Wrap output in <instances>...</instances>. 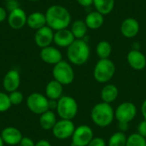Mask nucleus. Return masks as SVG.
I'll list each match as a JSON object with an SVG mask.
<instances>
[{
  "label": "nucleus",
  "instance_id": "obj_1",
  "mask_svg": "<svg viewBox=\"0 0 146 146\" xmlns=\"http://www.w3.org/2000/svg\"><path fill=\"white\" fill-rule=\"evenodd\" d=\"M45 14L46 25L53 31H58L68 28L71 25V15L68 9L59 4L50 6Z\"/></svg>",
  "mask_w": 146,
  "mask_h": 146
},
{
  "label": "nucleus",
  "instance_id": "obj_2",
  "mask_svg": "<svg viewBox=\"0 0 146 146\" xmlns=\"http://www.w3.org/2000/svg\"><path fill=\"white\" fill-rule=\"evenodd\" d=\"M91 50L85 39H75L67 48V56L68 62L75 66H82L90 58Z\"/></svg>",
  "mask_w": 146,
  "mask_h": 146
},
{
  "label": "nucleus",
  "instance_id": "obj_3",
  "mask_svg": "<svg viewBox=\"0 0 146 146\" xmlns=\"http://www.w3.org/2000/svg\"><path fill=\"white\" fill-rule=\"evenodd\" d=\"M91 118L96 126L102 128L107 127L115 120V110L110 104L98 103L92 109Z\"/></svg>",
  "mask_w": 146,
  "mask_h": 146
},
{
  "label": "nucleus",
  "instance_id": "obj_4",
  "mask_svg": "<svg viewBox=\"0 0 146 146\" xmlns=\"http://www.w3.org/2000/svg\"><path fill=\"white\" fill-rule=\"evenodd\" d=\"M115 74V65L109 59H99L94 66L93 77L95 80L101 84L110 82Z\"/></svg>",
  "mask_w": 146,
  "mask_h": 146
},
{
  "label": "nucleus",
  "instance_id": "obj_5",
  "mask_svg": "<svg viewBox=\"0 0 146 146\" xmlns=\"http://www.w3.org/2000/svg\"><path fill=\"white\" fill-rule=\"evenodd\" d=\"M56 110L61 119L72 121L78 114L79 105L73 97L62 96L57 100V107Z\"/></svg>",
  "mask_w": 146,
  "mask_h": 146
},
{
  "label": "nucleus",
  "instance_id": "obj_6",
  "mask_svg": "<svg viewBox=\"0 0 146 146\" xmlns=\"http://www.w3.org/2000/svg\"><path fill=\"white\" fill-rule=\"evenodd\" d=\"M52 75L54 80L62 86H68L72 84L74 80V71L71 63L64 60H62L60 62L54 65Z\"/></svg>",
  "mask_w": 146,
  "mask_h": 146
},
{
  "label": "nucleus",
  "instance_id": "obj_7",
  "mask_svg": "<svg viewBox=\"0 0 146 146\" xmlns=\"http://www.w3.org/2000/svg\"><path fill=\"white\" fill-rule=\"evenodd\" d=\"M27 106L32 113L40 115L49 110V99L41 93L33 92L27 98Z\"/></svg>",
  "mask_w": 146,
  "mask_h": 146
},
{
  "label": "nucleus",
  "instance_id": "obj_8",
  "mask_svg": "<svg viewBox=\"0 0 146 146\" xmlns=\"http://www.w3.org/2000/svg\"><path fill=\"white\" fill-rule=\"evenodd\" d=\"M137 107L132 102H123L120 104L115 110V119L118 122L130 123L137 115Z\"/></svg>",
  "mask_w": 146,
  "mask_h": 146
},
{
  "label": "nucleus",
  "instance_id": "obj_9",
  "mask_svg": "<svg viewBox=\"0 0 146 146\" xmlns=\"http://www.w3.org/2000/svg\"><path fill=\"white\" fill-rule=\"evenodd\" d=\"M94 138L93 130L88 125H80L75 127L71 137V146H87Z\"/></svg>",
  "mask_w": 146,
  "mask_h": 146
},
{
  "label": "nucleus",
  "instance_id": "obj_10",
  "mask_svg": "<svg viewBox=\"0 0 146 146\" xmlns=\"http://www.w3.org/2000/svg\"><path fill=\"white\" fill-rule=\"evenodd\" d=\"M74 130L75 126L73 121L61 119L56 121V125L52 128V133L56 139L65 140L72 137Z\"/></svg>",
  "mask_w": 146,
  "mask_h": 146
},
{
  "label": "nucleus",
  "instance_id": "obj_11",
  "mask_svg": "<svg viewBox=\"0 0 146 146\" xmlns=\"http://www.w3.org/2000/svg\"><path fill=\"white\" fill-rule=\"evenodd\" d=\"M54 33L55 31H53L47 25L37 30L34 35V41L36 45L41 49L51 45L54 40Z\"/></svg>",
  "mask_w": 146,
  "mask_h": 146
},
{
  "label": "nucleus",
  "instance_id": "obj_12",
  "mask_svg": "<svg viewBox=\"0 0 146 146\" xmlns=\"http://www.w3.org/2000/svg\"><path fill=\"white\" fill-rule=\"evenodd\" d=\"M27 15L26 12L21 9L18 8L11 12H9L8 15V24L14 30H20L27 25Z\"/></svg>",
  "mask_w": 146,
  "mask_h": 146
},
{
  "label": "nucleus",
  "instance_id": "obj_13",
  "mask_svg": "<svg viewBox=\"0 0 146 146\" xmlns=\"http://www.w3.org/2000/svg\"><path fill=\"white\" fill-rule=\"evenodd\" d=\"M123 37L127 38H133L136 37L140 30V25L138 20L133 17H128L123 20L120 27Z\"/></svg>",
  "mask_w": 146,
  "mask_h": 146
},
{
  "label": "nucleus",
  "instance_id": "obj_14",
  "mask_svg": "<svg viewBox=\"0 0 146 146\" xmlns=\"http://www.w3.org/2000/svg\"><path fill=\"white\" fill-rule=\"evenodd\" d=\"M39 56L44 62L53 66L62 60V54L59 49L51 45L42 48Z\"/></svg>",
  "mask_w": 146,
  "mask_h": 146
},
{
  "label": "nucleus",
  "instance_id": "obj_15",
  "mask_svg": "<svg viewBox=\"0 0 146 146\" xmlns=\"http://www.w3.org/2000/svg\"><path fill=\"white\" fill-rule=\"evenodd\" d=\"M128 65L136 71H141L146 68V56L139 50L133 49L127 55Z\"/></svg>",
  "mask_w": 146,
  "mask_h": 146
},
{
  "label": "nucleus",
  "instance_id": "obj_16",
  "mask_svg": "<svg viewBox=\"0 0 146 146\" xmlns=\"http://www.w3.org/2000/svg\"><path fill=\"white\" fill-rule=\"evenodd\" d=\"M21 84V75L16 69L9 70L3 77V89L10 93L12 92L17 91Z\"/></svg>",
  "mask_w": 146,
  "mask_h": 146
},
{
  "label": "nucleus",
  "instance_id": "obj_17",
  "mask_svg": "<svg viewBox=\"0 0 146 146\" xmlns=\"http://www.w3.org/2000/svg\"><path fill=\"white\" fill-rule=\"evenodd\" d=\"M1 137L4 144L8 145H17L20 144L23 136L21 132L14 127H7L1 132Z\"/></svg>",
  "mask_w": 146,
  "mask_h": 146
},
{
  "label": "nucleus",
  "instance_id": "obj_18",
  "mask_svg": "<svg viewBox=\"0 0 146 146\" xmlns=\"http://www.w3.org/2000/svg\"><path fill=\"white\" fill-rule=\"evenodd\" d=\"M74 40H75V38L73 35L72 32L70 31V29L68 28L56 31L54 33L53 42L58 47L68 48Z\"/></svg>",
  "mask_w": 146,
  "mask_h": 146
},
{
  "label": "nucleus",
  "instance_id": "obj_19",
  "mask_svg": "<svg viewBox=\"0 0 146 146\" xmlns=\"http://www.w3.org/2000/svg\"><path fill=\"white\" fill-rule=\"evenodd\" d=\"M27 25L29 28L36 31L45 27L46 26L45 14L39 11H35L31 13L29 15H27Z\"/></svg>",
  "mask_w": 146,
  "mask_h": 146
},
{
  "label": "nucleus",
  "instance_id": "obj_20",
  "mask_svg": "<svg viewBox=\"0 0 146 146\" xmlns=\"http://www.w3.org/2000/svg\"><path fill=\"white\" fill-rule=\"evenodd\" d=\"M119 96V89L115 85L113 84H106L101 90L100 97L102 102L111 104L114 103Z\"/></svg>",
  "mask_w": 146,
  "mask_h": 146
},
{
  "label": "nucleus",
  "instance_id": "obj_21",
  "mask_svg": "<svg viewBox=\"0 0 146 146\" xmlns=\"http://www.w3.org/2000/svg\"><path fill=\"white\" fill-rule=\"evenodd\" d=\"M84 21L88 29L98 30L100 27H102V26L104 23V15L98 12L97 10H94L88 13Z\"/></svg>",
  "mask_w": 146,
  "mask_h": 146
},
{
  "label": "nucleus",
  "instance_id": "obj_22",
  "mask_svg": "<svg viewBox=\"0 0 146 146\" xmlns=\"http://www.w3.org/2000/svg\"><path fill=\"white\" fill-rule=\"evenodd\" d=\"M63 86L58 81L53 80H50L45 86V96L50 100H58L62 97Z\"/></svg>",
  "mask_w": 146,
  "mask_h": 146
},
{
  "label": "nucleus",
  "instance_id": "obj_23",
  "mask_svg": "<svg viewBox=\"0 0 146 146\" xmlns=\"http://www.w3.org/2000/svg\"><path fill=\"white\" fill-rule=\"evenodd\" d=\"M56 121V115L52 110H47L40 115L39 125L44 130H52Z\"/></svg>",
  "mask_w": 146,
  "mask_h": 146
},
{
  "label": "nucleus",
  "instance_id": "obj_24",
  "mask_svg": "<svg viewBox=\"0 0 146 146\" xmlns=\"http://www.w3.org/2000/svg\"><path fill=\"white\" fill-rule=\"evenodd\" d=\"M88 27L84 20L74 21L70 27V31L74 36L75 39H85Z\"/></svg>",
  "mask_w": 146,
  "mask_h": 146
},
{
  "label": "nucleus",
  "instance_id": "obj_25",
  "mask_svg": "<svg viewBox=\"0 0 146 146\" xmlns=\"http://www.w3.org/2000/svg\"><path fill=\"white\" fill-rule=\"evenodd\" d=\"M115 0H93L95 10L104 15H110L115 8Z\"/></svg>",
  "mask_w": 146,
  "mask_h": 146
},
{
  "label": "nucleus",
  "instance_id": "obj_26",
  "mask_svg": "<svg viewBox=\"0 0 146 146\" xmlns=\"http://www.w3.org/2000/svg\"><path fill=\"white\" fill-rule=\"evenodd\" d=\"M96 54L99 59H109L112 54V45L106 40H101L96 46Z\"/></svg>",
  "mask_w": 146,
  "mask_h": 146
},
{
  "label": "nucleus",
  "instance_id": "obj_27",
  "mask_svg": "<svg viewBox=\"0 0 146 146\" xmlns=\"http://www.w3.org/2000/svg\"><path fill=\"white\" fill-rule=\"evenodd\" d=\"M127 136H126L125 133L122 132H115L113 133L109 140H108V146H126Z\"/></svg>",
  "mask_w": 146,
  "mask_h": 146
},
{
  "label": "nucleus",
  "instance_id": "obj_28",
  "mask_svg": "<svg viewBox=\"0 0 146 146\" xmlns=\"http://www.w3.org/2000/svg\"><path fill=\"white\" fill-rule=\"evenodd\" d=\"M126 146H146V139L138 133H132L127 136Z\"/></svg>",
  "mask_w": 146,
  "mask_h": 146
},
{
  "label": "nucleus",
  "instance_id": "obj_29",
  "mask_svg": "<svg viewBox=\"0 0 146 146\" xmlns=\"http://www.w3.org/2000/svg\"><path fill=\"white\" fill-rule=\"evenodd\" d=\"M12 106L9 94L0 92V113L8 111Z\"/></svg>",
  "mask_w": 146,
  "mask_h": 146
},
{
  "label": "nucleus",
  "instance_id": "obj_30",
  "mask_svg": "<svg viewBox=\"0 0 146 146\" xmlns=\"http://www.w3.org/2000/svg\"><path fill=\"white\" fill-rule=\"evenodd\" d=\"M9 100H10V103H11L12 106L20 105L22 103L23 99H24L23 94L21 92H19L18 90L10 92L9 94Z\"/></svg>",
  "mask_w": 146,
  "mask_h": 146
},
{
  "label": "nucleus",
  "instance_id": "obj_31",
  "mask_svg": "<svg viewBox=\"0 0 146 146\" xmlns=\"http://www.w3.org/2000/svg\"><path fill=\"white\" fill-rule=\"evenodd\" d=\"M87 146H107V144L103 138L94 137Z\"/></svg>",
  "mask_w": 146,
  "mask_h": 146
},
{
  "label": "nucleus",
  "instance_id": "obj_32",
  "mask_svg": "<svg viewBox=\"0 0 146 146\" xmlns=\"http://www.w3.org/2000/svg\"><path fill=\"white\" fill-rule=\"evenodd\" d=\"M18 8H21L20 7V4L18 3L17 0H11V1H8L6 2V10L9 11V12H11Z\"/></svg>",
  "mask_w": 146,
  "mask_h": 146
},
{
  "label": "nucleus",
  "instance_id": "obj_33",
  "mask_svg": "<svg viewBox=\"0 0 146 146\" xmlns=\"http://www.w3.org/2000/svg\"><path fill=\"white\" fill-rule=\"evenodd\" d=\"M137 133L146 139V121L143 120L142 121L139 123L137 127Z\"/></svg>",
  "mask_w": 146,
  "mask_h": 146
},
{
  "label": "nucleus",
  "instance_id": "obj_34",
  "mask_svg": "<svg viewBox=\"0 0 146 146\" xmlns=\"http://www.w3.org/2000/svg\"><path fill=\"white\" fill-rule=\"evenodd\" d=\"M19 146H35V143L32 139L28 137H23L19 144Z\"/></svg>",
  "mask_w": 146,
  "mask_h": 146
},
{
  "label": "nucleus",
  "instance_id": "obj_35",
  "mask_svg": "<svg viewBox=\"0 0 146 146\" xmlns=\"http://www.w3.org/2000/svg\"><path fill=\"white\" fill-rule=\"evenodd\" d=\"M8 15L9 14H8V11L6 10V9L0 6V23L3 22L5 20H7Z\"/></svg>",
  "mask_w": 146,
  "mask_h": 146
},
{
  "label": "nucleus",
  "instance_id": "obj_36",
  "mask_svg": "<svg viewBox=\"0 0 146 146\" xmlns=\"http://www.w3.org/2000/svg\"><path fill=\"white\" fill-rule=\"evenodd\" d=\"M117 127L119 129L120 132L125 133L127 131H128L129 129V123H126V122H118Z\"/></svg>",
  "mask_w": 146,
  "mask_h": 146
},
{
  "label": "nucleus",
  "instance_id": "obj_37",
  "mask_svg": "<svg viewBox=\"0 0 146 146\" xmlns=\"http://www.w3.org/2000/svg\"><path fill=\"white\" fill-rule=\"evenodd\" d=\"M76 2L82 7H90L93 4V0H76Z\"/></svg>",
  "mask_w": 146,
  "mask_h": 146
},
{
  "label": "nucleus",
  "instance_id": "obj_38",
  "mask_svg": "<svg viewBox=\"0 0 146 146\" xmlns=\"http://www.w3.org/2000/svg\"><path fill=\"white\" fill-rule=\"evenodd\" d=\"M57 107V100H50L49 99V110H56Z\"/></svg>",
  "mask_w": 146,
  "mask_h": 146
},
{
  "label": "nucleus",
  "instance_id": "obj_39",
  "mask_svg": "<svg viewBox=\"0 0 146 146\" xmlns=\"http://www.w3.org/2000/svg\"><path fill=\"white\" fill-rule=\"evenodd\" d=\"M141 114H142L143 119L146 121V99L141 104Z\"/></svg>",
  "mask_w": 146,
  "mask_h": 146
},
{
  "label": "nucleus",
  "instance_id": "obj_40",
  "mask_svg": "<svg viewBox=\"0 0 146 146\" xmlns=\"http://www.w3.org/2000/svg\"><path fill=\"white\" fill-rule=\"evenodd\" d=\"M35 146H51V145L49 141L45 139H41L35 144Z\"/></svg>",
  "mask_w": 146,
  "mask_h": 146
},
{
  "label": "nucleus",
  "instance_id": "obj_41",
  "mask_svg": "<svg viewBox=\"0 0 146 146\" xmlns=\"http://www.w3.org/2000/svg\"><path fill=\"white\" fill-rule=\"evenodd\" d=\"M3 145H4V142H3V139H2V137H1V135H0V146Z\"/></svg>",
  "mask_w": 146,
  "mask_h": 146
},
{
  "label": "nucleus",
  "instance_id": "obj_42",
  "mask_svg": "<svg viewBox=\"0 0 146 146\" xmlns=\"http://www.w3.org/2000/svg\"><path fill=\"white\" fill-rule=\"evenodd\" d=\"M28 1H30V2H38L39 0H28Z\"/></svg>",
  "mask_w": 146,
  "mask_h": 146
},
{
  "label": "nucleus",
  "instance_id": "obj_43",
  "mask_svg": "<svg viewBox=\"0 0 146 146\" xmlns=\"http://www.w3.org/2000/svg\"><path fill=\"white\" fill-rule=\"evenodd\" d=\"M5 2H8V1H11V0H4Z\"/></svg>",
  "mask_w": 146,
  "mask_h": 146
},
{
  "label": "nucleus",
  "instance_id": "obj_44",
  "mask_svg": "<svg viewBox=\"0 0 146 146\" xmlns=\"http://www.w3.org/2000/svg\"><path fill=\"white\" fill-rule=\"evenodd\" d=\"M129 1H133V0H129Z\"/></svg>",
  "mask_w": 146,
  "mask_h": 146
}]
</instances>
